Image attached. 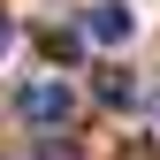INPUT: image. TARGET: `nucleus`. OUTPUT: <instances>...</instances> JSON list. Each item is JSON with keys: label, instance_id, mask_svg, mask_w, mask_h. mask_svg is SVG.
<instances>
[{"label": "nucleus", "instance_id": "1", "mask_svg": "<svg viewBox=\"0 0 160 160\" xmlns=\"http://www.w3.org/2000/svg\"><path fill=\"white\" fill-rule=\"evenodd\" d=\"M23 122L31 130H69V114H76V92L61 84V76H46V84H23Z\"/></svg>", "mask_w": 160, "mask_h": 160}, {"label": "nucleus", "instance_id": "2", "mask_svg": "<svg viewBox=\"0 0 160 160\" xmlns=\"http://www.w3.org/2000/svg\"><path fill=\"white\" fill-rule=\"evenodd\" d=\"M130 31H137V15L122 8V0H99V8L84 15V38H92V46H130Z\"/></svg>", "mask_w": 160, "mask_h": 160}, {"label": "nucleus", "instance_id": "3", "mask_svg": "<svg viewBox=\"0 0 160 160\" xmlns=\"http://www.w3.org/2000/svg\"><path fill=\"white\" fill-rule=\"evenodd\" d=\"M99 99H107V107H130V99H137V84H130L122 69H99Z\"/></svg>", "mask_w": 160, "mask_h": 160}, {"label": "nucleus", "instance_id": "4", "mask_svg": "<svg viewBox=\"0 0 160 160\" xmlns=\"http://www.w3.org/2000/svg\"><path fill=\"white\" fill-rule=\"evenodd\" d=\"M38 160H76V137H61V130H38Z\"/></svg>", "mask_w": 160, "mask_h": 160}, {"label": "nucleus", "instance_id": "5", "mask_svg": "<svg viewBox=\"0 0 160 160\" xmlns=\"http://www.w3.org/2000/svg\"><path fill=\"white\" fill-rule=\"evenodd\" d=\"M8 46H15V23H8V15H0V53H8Z\"/></svg>", "mask_w": 160, "mask_h": 160}]
</instances>
